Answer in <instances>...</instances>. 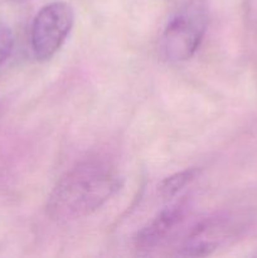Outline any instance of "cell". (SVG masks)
<instances>
[{
  "mask_svg": "<svg viewBox=\"0 0 257 258\" xmlns=\"http://www.w3.org/2000/svg\"><path fill=\"white\" fill-rule=\"evenodd\" d=\"M188 208L189 203L186 201L176 202L164 208L136 233V248L149 251L165 241L166 237L175 229V227L184 221Z\"/></svg>",
  "mask_w": 257,
  "mask_h": 258,
  "instance_id": "cell-4",
  "label": "cell"
},
{
  "mask_svg": "<svg viewBox=\"0 0 257 258\" xmlns=\"http://www.w3.org/2000/svg\"><path fill=\"white\" fill-rule=\"evenodd\" d=\"M121 185L112 164L88 159L67 171L53 188L47 201V214L60 223L85 218L105 206Z\"/></svg>",
  "mask_w": 257,
  "mask_h": 258,
  "instance_id": "cell-1",
  "label": "cell"
},
{
  "mask_svg": "<svg viewBox=\"0 0 257 258\" xmlns=\"http://www.w3.org/2000/svg\"><path fill=\"white\" fill-rule=\"evenodd\" d=\"M14 49V34L8 24L0 20V66L4 64Z\"/></svg>",
  "mask_w": 257,
  "mask_h": 258,
  "instance_id": "cell-6",
  "label": "cell"
},
{
  "mask_svg": "<svg viewBox=\"0 0 257 258\" xmlns=\"http://www.w3.org/2000/svg\"><path fill=\"white\" fill-rule=\"evenodd\" d=\"M209 23L206 0H188L166 24L160 50L169 62H184L196 54Z\"/></svg>",
  "mask_w": 257,
  "mask_h": 258,
  "instance_id": "cell-2",
  "label": "cell"
},
{
  "mask_svg": "<svg viewBox=\"0 0 257 258\" xmlns=\"http://www.w3.org/2000/svg\"><path fill=\"white\" fill-rule=\"evenodd\" d=\"M199 169H186L168 176L159 185V194L165 199L176 196L181 189L190 184L199 175Z\"/></svg>",
  "mask_w": 257,
  "mask_h": 258,
  "instance_id": "cell-5",
  "label": "cell"
},
{
  "mask_svg": "<svg viewBox=\"0 0 257 258\" xmlns=\"http://www.w3.org/2000/svg\"><path fill=\"white\" fill-rule=\"evenodd\" d=\"M75 23V12L66 2L44 5L35 15L30 30V45L38 60L50 59L70 35Z\"/></svg>",
  "mask_w": 257,
  "mask_h": 258,
  "instance_id": "cell-3",
  "label": "cell"
}]
</instances>
